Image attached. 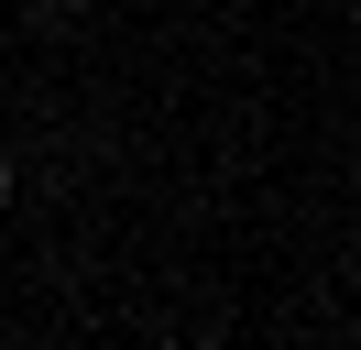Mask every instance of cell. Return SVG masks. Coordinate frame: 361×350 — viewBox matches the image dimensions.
<instances>
[{
	"mask_svg": "<svg viewBox=\"0 0 361 350\" xmlns=\"http://www.w3.org/2000/svg\"><path fill=\"white\" fill-rule=\"evenodd\" d=\"M0 197H11V164H0Z\"/></svg>",
	"mask_w": 361,
	"mask_h": 350,
	"instance_id": "cell-1",
	"label": "cell"
}]
</instances>
